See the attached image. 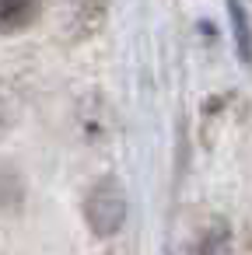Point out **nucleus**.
Here are the masks:
<instances>
[{"label": "nucleus", "instance_id": "1", "mask_svg": "<svg viewBox=\"0 0 252 255\" xmlns=\"http://www.w3.org/2000/svg\"><path fill=\"white\" fill-rule=\"evenodd\" d=\"M84 220L98 238H112L126 220V192L116 178H98L84 196Z\"/></svg>", "mask_w": 252, "mask_h": 255}, {"label": "nucleus", "instance_id": "2", "mask_svg": "<svg viewBox=\"0 0 252 255\" xmlns=\"http://www.w3.org/2000/svg\"><path fill=\"white\" fill-rule=\"evenodd\" d=\"M42 11V0H0V25L7 35L28 28Z\"/></svg>", "mask_w": 252, "mask_h": 255}, {"label": "nucleus", "instance_id": "3", "mask_svg": "<svg viewBox=\"0 0 252 255\" xmlns=\"http://www.w3.org/2000/svg\"><path fill=\"white\" fill-rule=\"evenodd\" d=\"M228 11H231V21H235V42H238V56L245 63H252V32H249V18L242 11L238 0H228Z\"/></svg>", "mask_w": 252, "mask_h": 255}]
</instances>
